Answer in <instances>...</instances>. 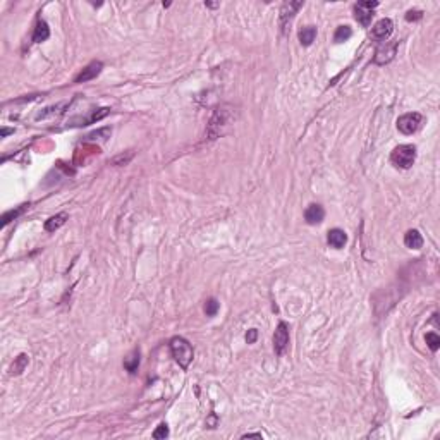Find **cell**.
Masks as SVG:
<instances>
[{
    "label": "cell",
    "instance_id": "1",
    "mask_svg": "<svg viewBox=\"0 0 440 440\" xmlns=\"http://www.w3.org/2000/svg\"><path fill=\"white\" fill-rule=\"evenodd\" d=\"M169 344H170V352H172L176 363L183 368V370H187V366L191 365V361H193V358H194V349H193V346H191V342L186 341L184 337L176 335V337L170 339Z\"/></svg>",
    "mask_w": 440,
    "mask_h": 440
},
{
    "label": "cell",
    "instance_id": "2",
    "mask_svg": "<svg viewBox=\"0 0 440 440\" xmlns=\"http://www.w3.org/2000/svg\"><path fill=\"white\" fill-rule=\"evenodd\" d=\"M416 160V148L413 144H399L392 150L391 162L399 169H409Z\"/></svg>",
    "mask_w": 440,
    "mask_h": 440
},
{
    "label": "cell",
    "instance_id": "3",
    "mask_svg": "<svg viewBox=\"0 0 440 440\" xmlns=\"http://www.w3.org/2000/svg\"><path fill=\"white\" fill-rule=\"evenodd\" d=\"M423 122V116L418 112H409L404 114L397 119V129L401 131L402 134H413L419 129Z\"/></svg>",
    "mask_w": 440,
    "mask_h": 440
},
{
    "label": "cell",
    "instance_id": "4",
    "mask_svg": "<svg viewBox=\"0 0 440 440\" xmlns=\"http://www.w3.org/2000/svg\"><path fill=\"white\" fill-rule=\"evenodd\" d=\"M378 7V2H358L354 5V18L361 26H370L373 11Z\"/></svg>",
    "mask_w": 440,
    "mask_h": 440
},
{
    "label": "cell",
    "instance_id": "5",
    "mask_svg": "<svg viewBox=\"0 0 440 440\" xmlns=\"http://www.w3.org/2000/svg\"><path fill=\"white\" fill-rule=\"evenodd\" d=\"M397 46L399 42H385L375 50V57H373V62L378 64V66H385L389 64L392 59L395 57V52H397Z\"/></svg>",
    "mask_w": 440,
    "mask_h": 440
},
{
    "label": "cell",
    "instance_id": "6",
    "mask_svg": "<svg viewBox=\"0 0 440 440\" xmlns=\"http://www.w3.org/2000/svg\"><path fill=\"white\" fill-rule=\"evenodd\" d=\"M287 346H289V327L284 324V322H280V324L277 325V330H275V334H274L275 354L282 356L285 349H287Z\"/></svg>",
    "mask_w": 440,
    "mask_h": 440
},
{
    "label": "cell",
    "instance_id": "7",
    "mask_svg": "<svg viewBox=\"0 0 440 440\" xmlns=\"http://www.w3.org/2000/svg\"><path fill=\"white\" fill-rule=\"evenodd\" d=\"M392 31H394V23H392L389 18H385V19H380V21L375 23V26L371 28V36H373V40H377V42L384 43L385 40L392 35Z\"/></svg>",
    "mask_w": 440,
    "mask_h": 440
},
{
    "label": "cell",
    "instance_id": "8",
    "mask_svg": "<svg viewBox=\"0 0 440 440\" xmlns=\"http://www.w3.org/2000/svg\"><path fill=\"white\" fill-rule=\"evenodd\" d=\"M102 69H103V64L100 62V60H93V62H90L88 66H86L85 69H83L81 72L76 76L74 83H76V85H79V83L92 81V79H95L96 76L102 72Z\"/></svg>",
    "mask_w": 440,
    "mask_h": 440
},
{
    "label": "cell",
    "instance_id": "9",
    "mask_svg": "<svg viewBox=\"0 0 440 440\" xmlns=\"http://www.w3.org/2000/svg\"><path fill=\"white\" fill-rule=\"evenodd\" d=\"M324 217H325V210H324V207L318 203H311L310 207L304 210V220H306V224H310V226L322 224L324 222Z\"/></svg>",
    "mask_w": 440,
    "mask_h": 440
},
{
    "label": "cell",
    "instance_id": "10",
    "mask_svg": "<svg viewBox=\"0 0 440 440\" xmlns=\"http://www.w3.org/2000/svg\"><path fill=\"white\" fill-rule=\"evenodd\" d=\"M327 243L328 246L335 248V250H341L344 248V244L347 243V234L342 229H330L327 234Z\"/></svg>",
    "mask_w": 440,
    "mask_h": 440
},
{
    "label": "cell",
    "instance_id": "11",
    "mask_svg": "<svg viewBox=\"0 0 440 440\" xmlns=\"http://www.w3.org/2000/svg\"><path fill=\"white\" fill-rule=\"evenodd\" d=\"M301 7H303V2H285V4L282 5V9H280L282 26L287 24V21H291V19L294 18V14H296Z\"/></svg>",
    "mask_w": 440,
    "mask_h": 440
},
{
    "label": "cell",
    "instance_id": "12",
    "mask_svg": "<svg viewBox=\"0 0 440 440\" xmlns=\"http://www.w3.org/2000/svg\"><path fill=\"white\" fill-rule=\"evenodd\" d=\"M67 218H69V215H67L66 211L53 215V217H50L48 220L45 222V231L46 232H55L57 229H60V227L67 222Z\"/></svg>",
    "mask_w": 440,
    "mask_h": 440
},
{
    "label": "cell",
    "instance_id": "13",
    "mask_svg": "<svg viewBox=\"0 0 440 440\" xmlns=\"http://www.w3.org/2000/svg\"><path fill=\"white\" fill-rule=\"evenodd\" d=\"M124 368L129 375H136L138 368H139V349H134L127 358L124 359Z\"/></svg>",
    "mask_w": 440,
    "mask_h": 440
},
{
    "label": "cell",
    "instance_id": "14",
    "mask_svg": "<svg viewBox=\"0 0 440 440\" xmlns=\"http://www.w3.org/2000/svg\"><path fill=\"white\" fill-rule=\"evenodd\" d=\"M404 244L411 250H419L423 246V237L416 229H411L404 234Z\"/></svg>",
    "mask_w": 440,
    "mask_h": 440
},
{
    "label": "cell",
    "instance_id": "15",
    "mask_svg": "<svg viewBox=\"0 0 440 440\" xmlns=\"http://www.w3.org/2000/svg\"><path fill=\"white\" fill-rule=\"evenodd\" d=\"M298 36H300L301 45L310 46L311 43L315 42V38H317V28H315V26H304L303 29H300Z\"/></svg>",
    "mask_w": 440,
    "mask_h": 440
},
{
    "label": "cell",
    "instance_id": "16",
    "mask_svg": "<svg viewBox=\"0 0 440 440\" xmlns=\"http://www.w3.org/2000/svg\"><path fill=\"white\" fill-rule=\"evenodd\" d=\"M48 36H50L48 24H46L45 21H42V19H40V21L36 23L35 33H33V42H35V43H42V42H45V40H48Z\"/></svg>",
    "mask_w": 440,
    "mask_h": 440
},
{
    "label": "cell",
    "instance_id": "17",
    "mask_svg": "<svg viewBox=\"0 0 440 440\" xmlns=\"http://www.w3.org/2000/svg\"><path fill=\"white\" fill-rule=\"evenodd\" d=\"M28 363H29L28 356H26V354H19L18 358L14 359L12 366H11V375H19V373H23V371H24V368H26V366H28Z\"/></svg>",
    "mask_w": 440,
    "mask_h": 440
},
{
    "label": "cell",
    "instance_id": "18",
    "mask_svg": "<svg viewBox=\"0 0 440 440\" xmlns=\"http://www.w3.org/2000/svg\"><path fill=\"white\" fill-rule=\"evenodd\" d=\"M352 35V29L349 26H339L335 29V35H334V42L335 43H342V42H347Z\"/></svg>",
    "mask_w": 440,
    "mask_h": 440
},
{
    "label": "cell",
    "instance_id": "19",
    "mask_svg": "<svg viewBox=\"0 0 440 440\" xmlns=\"http://www.w3.org/2000/svg\"><path fill=\"white\" fill-rule=\"evenodd\" d=\"M28 207H29V205H21V207L16 208V210H9V211H5L4 217H2V226H7V224H9V222H12L14 218H18L19 215H21L23 211H24Z\"/></svg>",
    "mask_w": 440,
    "mask_h": 440
},
{
    "label": "cell",
    "instance_id": "20",
    "mask_svg": "<svg viewBox=\"0 0 440 440\" xmlns=\"http://www.w3.org/2000/svg\"><path fill=\"white\" fill-rule=\"evenodd\" d=\"M218 308H220V303L211 298V300H208L207 303H205V315H207V317H215V315L218 313Z\"/></svg>",
    "mask_w": 440,
    "mask_h": 440
},
{
    "label": "cell",
    "instance_id": "21",
    "mask_svg": "<svg viewBox=\"0 0 440 440\" xmlns=\"http://www.w3.org/2000/svg\"><path fill=\"white\" fill-rule=\"evenodd\" d=\"M425 341H426L428 347L432 349L433 352L439 351V347H440V337L435 334V332H428V334L425 335Z\"/></svg>",
    "mask_w": 440,
    "mask_h": 440
},
{
    "label": "cell",
    "instance_id": "22",
    "mask_svg": "<svg viewBox=\"0 0 440 440\" xmlns=\"http://www.w3.org/2000/svg\"><path fill=\"white\" fill-rule=\"evenodd\" d=\"M167 435H169V428H167L165 423H160L159 428L153 432V439H165Z\"/></svg>",
    "mask_w": 440,
    "mask_h": 440
},
{
    "label": "cell",
    "instance_id": "23",
    "mask_svg": "<svg viewBox=\"0 0 440 440\" xmlns=\"http://www.w3.org/2000/svg\"><path fill=\"white\" fill-rule=\"evenodd\" d=\"M131 159H133V153H127L126 157L119 155V157H116V159L112 160V163H114V165H126V163L129 162Z\"/></svg>",
    "mask_w": 440,
    "mask_h": 440
},
{
    "label": "cell",
    "instance_id": "24",
    "mask_svg": "<svg viewBox=\"0 0 440 440\" xmlns=\"http://www.w3.org/2000/svg\"><path fill=\"white\" fill-rule=\"evenodd\" d=\"M421 18H423V12L421 11H409L408 14H406V21H409V23L419 21Z\"/></svg>",
    "mask_w": 440,
    "mask_h": 440
},
{
    "label": "cell",
    "instance_id": "25",
    "mask_svg": "<svg viewBox=\"0 0 440 440\" xmlns=\"http://www.w3.org/2000/svg\"><path fill=\"white\" fill-rule=\"evenodd\" d=\"M256 337H258V330L256 328H251V330H248V334H246V342L248 344H255Z\"/></svg>",
    "mask_w": 440,
    "mask_h": 440
},
{
    "label": "cell",
    "instance_id": "26",
    "mask_svg": "<svg viewBox=\"0 0 440 440\" xmlns=\"http://www.w3.org/2000/svg\"><path fill=\"white\" fill-rule=\"evenodd\" d=\"M248 437H255V439H261V433H244L243 439H248Z\"/></svg>",
    "mask_w": 440,
    "mask_h": 440
},
{
    "label": "cell",
    "instance_id": "27",
    "mask_svg": "<svg viewBox=\"0 0 440 440\" xmlns=\"http://www.w3.org/2000/svg\"><path fill=\"white\" fill-rule=\"evenodd\" d=\"M9 133H12V131H11V129H2V138H4V136H7Z\"/></svg>",
    "mask_w": 440,
    "mask_h": 440
}]
</instances>
